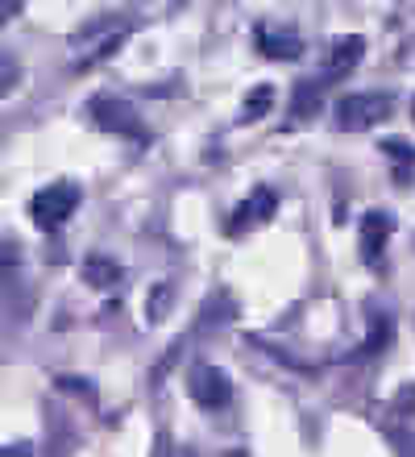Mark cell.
I'll list each match as a JSON object with an SVG mask.
<instances>
[{"label":"cell","instance_id":"obj_7","mask_svg":"<svg viewBox=\"0 0 415 457\" xmlns=\"http://www.w3.org/2000/svg\"><path fill=\"white\" fill-rule=\"evenodd\" d=\"M79 275H83L87 287L108 291V287H117L120 278H125V266H120L112 253H87V258L79 262Z\"/></svg>","mask_w":415,"mask_h":457},{"label":"cell","instance_id":"obj_6","mask_svg":"<svg viewBox=\"0 0 415 457\" xmlns=\"http://www.w3.org/2000/svg\"><path fill=\"white\" fill-rule=\"evenodd\" d=\"M391 233H394V217H391V212L374 208V212H366V217H361V258H366L369 266L382 258V250H386Z\"/></svg>","mask_w":415,"mask_h":457},{"label":"cell","instance_id":"obj_8","mask_svg":"<svg viewBox=\"0 0 415 457\" xmlns=\"http://www.w3.org/2000/svg\"><path fill=\"white\" fill-rule=\"evenodd\" d=\"M274 208H278V195H274L270 187H258V192L249 195L245 204L233 212V233H241L245 225H261V220H270Z\"/></svg>","mask_w":415,"mask_h":457},{"label":"cell","instance_id":"obj_12","mask_svg":"<svg viewBox=\"0 0 415 457\" xmlns=\"http://www.w3.org/2000/svg\"><path fill=\"white\" fill-rule=\"evenodd\" d=\"M316 109H320V84H316V79H299L295 96H291V117L303 120V117H311Z\"/></svg>","mask_w":415,"mask_h":457},{"label":"cell","instance_id":"obj_10","mask_svg":"<svg viewBox=\"0 0 415 457\" xmlns=\"http://www.w3.org/2000/svg\"><path fill=\"white\" fill-rule=\"evenodd\" d=\"M175 308V283H154L150 295H145V320L150 325H162L166 316Z\"/></svg>","mask_w":415,"mask_h":457},{"label":"cell","instance_id":"obj_17","mask_svg":"<svg viewBox=\"0 0 415 457\" xmlns=\"http://www.w3.org/2000/svg\"><path fill=\"white\" fill-rule=\"evenodd\" d=\"M54 383L62 386V391H71V395H83V399H95V386L92 378H75V374H59Z\"/></svg>","mask_w":415,"mask_h":457},{"label":"cell","instance_id":"obj_16","mask_svg":"<svg viewBox=\"0 0 415 457\" xmlns=\"http://www.w3.org/2000/svg\"><path fill=\"white\" fill-rule=\"evenodd\" d=\"M17 84H21V62L12 54H0V96H9Z\"/></svg>","mask_w":415,"mask_h":457},{"label":"cell","instance_id":"obj_9","mask_svg":"<svg viewBox=\"0 0 415 457\" xmlns=\"http://www.w3.org/2000/svg\"><path fill=\"white\" fill-rule=\"evenodd\" d=\"M258 50L266 59H299V54H303V37L274 34L270 25H258Z\"/></svg>","mask_w":415,"mask_h":457},{"label":"cell","instance_id":"obj_21","mask_svg":"<svg viewBox=\"0 0 415 457\" xmlns=\"http://www.w3.org/2000/svg\"><path fill=\"white\" fill-rule=\"evenodd\" d=\"M150 457H175V453H170V436L158 433L154 436V453H150Z\"/></svg>","mask_w":415,"mask_h":457},{"label":"cell","instance_id":"obj_5","mask_svg":"<svg viewBox=\"0 0 415 457\" xmlns=\"http://www.w3.org/2000/svg\"><path fill=\"white\" fill-rule=\"evenodd\" d=\"M361 54H366V37H361V34L336 37V42H332V50H328V59H324V71H320V79H316V84H324V79H344V75L361 62Z\"/></svg>","mask_w":415,"mask_h":457},{"label":"cell","instance_id":"obj_19","mask_svg":"<svg viewBox=\"0 0 415 457\" xmlns=\"http://www.w3.org/2000/svg\"><path fill=\"white\" fill-rule=\"evenodd\" d=\"M382 150H391L399 162H411V158H415V150L407 142H399V137H386V142H382Z\"/></svg>","mask_w":415,"mask_h":457},{"label":"cell","instance_id":"obj_20","mask_svg":"<svg viewBox=\"0 0 415 457\" xmlns=\"http://www.w3.org/2000/svg\"><path fill=\"white\" fill-rule=\"evenodd\" d=\"M0 457H34V441H12L0 449Z\"/></svg>","mask_w":415,"mask_h":457},{"label":"cell","instance_id":"obj_13","mask_svg":"<svg viewBox=\"0 0 415 457\" xmlns=\"http://www.w3.org/2000/svg\"><path fill=\"white\" fill-rule=\"evenodd\" d=\"M391 333H394L391 316H378V320H374V328H369V337L361 341V345H357L353 353H349V358H353V361H361V358H374V353H378V349L386 345V341H391Z\"/></svg>","mask_w":415,"mask_h":457},{"label":"cell","instance_id":"obj_23","mask_svg":"<svg viewBox=\"0 0 415 457\" xmlns=\"http://www.w3.org/2000/svg\"><path fill=\"white\" fill-rule=\"evenodd\" d=\"M9 12H21V4H0V25H4V17Z\"/></svg>","mask_w":415,"mask_h":457},{"label":"cell","instance_id":"obj_22","mask_svg":"<svg viewBox=\"0 0 415 457\" xmlns=\"http://www.w3.org/2000/svg\"><path fill=\"white\" fill-rule=\"evenodd\" d=\"M394 445H399V457H415V436H394Z\"/></svg>","mask_w":415,"mask_h":457},{"label":"cell","instance_id":"obj_3","mask_svg":"<svg viewBox=\"0 0 415 457\" xmlns=\"http://www.w3.org/2000/svg\"><path fill=\"white\" fill-rule=\"evenodd\" d=\"M391 112H394V96H386V92H349L336 104V125L341 129H369V125L386 120Z\"/></svg>","mask_w":415,"mask_h":457},{"label":"cell","instance_id":"obj_2","mask_svg":"<svg viewBox=\"0 0 415 457\" xmlns=\"http://www.w3.org/2000/svg\"><path fill=\"white\" fill-rule=\"evenodd\" d=\"M79 200H83L79 187H75L71 179H59V183H50V187H42V192L29 200V217H34L37 228H59L62 220H71Z\"/></svg>","mask_w":415,"mask_h":457},{"label":"cell","instance_id":"obj_1","mask_svg":"<svg viewBox=\"0 0 415 457\" xmlns=\"http://www.w3.org/2000/svg\"><path fill=\"white\" fill-rule=\"evenodd\" d=\"M87 117H92L104 133L133 137V142H150V133H145V125H142V112L133 109L129 100H120V96H95L92 104H87Z\"/></svg>","mask_w":415,"mask_h":457},{"label":"cell","instance_id":"obj_11","mask_svg":"<svg viewBox=\"0 0 415 457\" xmlns=\"http://www.w3.org/2000/svg\"><path fill=\"white\" fill-rule=\"evenodd\" d=\"M17 278H21V241H4L0 245V295L17 287Z\"/></svg>","mask_w":415,"mask_h":457},{"label":"cell","instance_id":"obj_18","mask_svg":"<svg viewBox=\"0 0 415 457\" xmlns=\"http://www.w3.org/2000/svg\"><path fill=\"white\" fill-rule=\"evenodd\" d=\"M415 408V383H403V391L394 395V416H407Z\"/></svg>","mask_w":415,"mask_h":457},{"label":"cell","instance_id":"obj_14","mask_svg":"<svg viewBox=\"0 0 415 457\" xmlns=\"http://www.w3.org/2000/svg\"><path fill=\"white\" fill-rule=\"evenodd\" d=\"M270 104H274V84H258L253 96L245 100V109H241V120H261L270 112Z\"/></svg>","mask_w":415,"mask_h":457},{"label":"cell","instance_id":"obj_15","mask_svg":"<svg viewBox=\"0 0 415 457\" xmlns=\"http://www.w3.org/2000/svg\"><path fill=\"white\" fill-rule=\"evenodd\" d=\"M183 349H187V337L170 341V349H166L162 358H158V366H154V370H150V383L158 386V383H162V378H166V374L175 370V366H178V358H183Z\"/></svg>","mask_w":415,"mask_h":457},{"label":"cell","instance_id":"obj_4","mask_svg":"<svg viewBox=\"0 0 415 457\" xmlns=\"http://www.w3.org/2000/svg\"><path fill=\"white\" fill-rule=\"evenodd\" d=\"M187 391H191V399H195L203 411L228 408V399H233V383H228V374L220 370V366H195V370H191Z\"/></svg>","mask_w":415,"mask_h":457}]
</instances>
